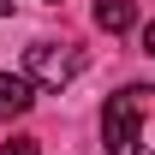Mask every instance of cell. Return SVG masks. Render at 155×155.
<instances>
[{
    "label": "cell",
    "instance_id": "277c9868",
    "mask_svg": "<svg viewBox=\"0 0 155 155\" xmlns=\"http://www.w3.org/2000/svg\"><path fill=\"white\" fill-rule=\"evenodd\" d=\"M96 24L107 30V36H125L137 24V0H96Z\"/></svg>",
    "mask_w": 155,
    "mask_h": 155
},
{
    "label": "cell",
    "instance_id": "6da1fadb",
    "mask_svg": "<svg viewBox=\"0 0 155 155\" xmlns=\"http://www.w3.org/2000/svg\"><path fill=\"white\" fill-rule=\"evenodd\" d=\"M143 119H149V84H125L119 96H107V107H101V137H107V149L114 155H149Z\"/></svg>",
    "mask_w": 155,
    "mask_h": 155
},
{
    "label": "cell",
    "instance_id": "3957f363",
    "mask_svg": "<svg viewBox=\"0 0 155 155\" xmlns=\"http://www.w3.org/2000/svg\"><path fill=\"white\" fill-rule=\"evenodd\" d=\"M36 107V84L24 72H0V119H24Z\"/></svg>",
    "mask_w": 155,
    "mask_h": 155
},
{
    "label": "cell",
    "instance_id": "5b68a950",
    "mask_svg": "<svg viewBox=\"0 0 155 155\" xmlns=\"http://www.w3.org/2000/svg\"><path fill=\"white\" fill-rule=\"evenodd\" d=\"M0 155H42L36 137H12V143H0Z\"/></svg>",
    "mask_w": 155,
    "mask_h": 155
},
{
    "label": "cell",
    "instance_id": "7a4b0ae2",
    "mask_svg": "<svg viewBox=\"0 0 155 155\" xmlns=\"http://www.w3.org/2000/svg\"><path fill=\"white\" fill-rule=\"evenodd\" d=\"M78 72H84V54H78L72 42H36V48L24 54V78H30L36 90H66Z\"/></svg>",
    "mask_w": 155,
    "mask_h": 155
},
{
    "label": "cell",
    "instance_id": "8992f818",
    "mask_svg": "<svg viewBox=\"0 0 155 155\" xmlns=\"http://www.w3.org/2000/svg\"><path fill=\"white\" fill-rule=\"evenodd\" d=\"M6 12H12V0H0V18H6Z\"/></svg>",
    "mask_w": 155,
    "mask_h": 155
}]
</instances>
